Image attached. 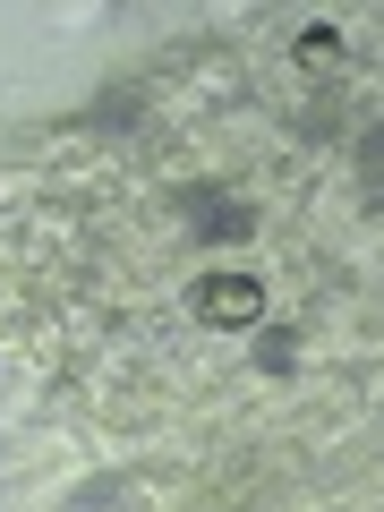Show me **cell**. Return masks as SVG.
Returning a JSON list of instances; mask_svg holds the SVG:
<instances>
[{
  "mask_svg": "<svg viewBox=\"0 0 384 512\" xmlns=\"http://www.w3.org/2000/svg\"><path fill=\"white\" fill-rule=\"evenodd\" d=\"M342 26H308V35H299V60H308V69H342Z\"/></svg>",
  "mask_w": 384,
  "mask_h": 512,
  "instance_id": "7a4b0ae2",
  "label": "cell"
},
{
  "mask_svg": "<svg viewBox=\"0 0 384 512\" xmlns=\"http://www.w3.org/2000/svg\"><path fill=\"white\" fill-rule=\"evenodd\" d=\"M197 316H205V325H222V333L265 325V282H256V274H205L197 282Z\"/></svg>",
  "mask_w": 384,
  "mask_h": 512,
  "instance_id": "6da1fadb",
  "label": "cell"
},
{
  "mask_svg": "<svg viewBox=\"0 0 384 512\" xmlns=\"http://www.w3.org/2000/svg\"><path fill=\"white\" fill-rule=\"evenodd\" d=\"M291 342H299V333H291V325H265V333H256V367H274V376H282V367H291V359H299V350H291Z\"/></svg>",
  "mask_w": 384,
  "mask_h": 512,
  "instance_id": "3957f363",
  "label": "cell"
}]
</instances>
